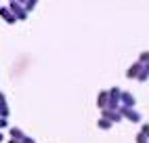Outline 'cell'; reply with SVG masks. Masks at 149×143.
Segmentation results:
<instances>
[{
	"instance_id": "1",
	"label": "cell",
	"mask_w": 149,
	"mask_h": 143,
	"mask_svg": "<svg viewBox=\"0 0 149 143\" xmlns=\"http://www.w3.org/2000/svg\"><path fill=\"white\" fill-rule=\"evenodd\" d=\"M118 111H120V114L122 116H126L128 120H130V122H139V120H141V114H139V111H134L132 107H120V109H118Z\"/></svg>"
},
{
	"instance_id": "2",
	"label": "cell",
	"mask_w": 149,
	"mask_h": 143,
	"mask_svg": "<svg viewBox=\"0 0 149 143\" xmlns=\"http://www.w3.org/2000/svg\"><path fill=\"white\" fill-rule=\"evenodd\" d=\"M8 11L15 15V19H25V17H27V11H25V8H21V6L15 2V0L11 2V8H8Z\"/></svg>"
},
{
	"instance_id": "3",
	"label": "cell",
	"mask_w": 149,
	"mask_h": 143,
	"mask_svg": "<svg viewBox=\"0 0 149 143\" xmlns=\"http://www.w3.org/2000/svg\"><path fill=\"white\" fill-rule=\"evenodd\" d=\"M103 118L111 120V122H120L122 114H120V111H116V109H107V107H103Z\"/></svg>"
},
{
	"instance_id": "4",
	"label": "cell",
	"mask_w": 149,
	"mask_h": 143,
	"mask_svg": "<svg viewBox=\"0 0 149 143\" xmlns=\"http://www.w3.org/2000/svg\"><path fill=\"white\" fill-rule=\"evenodd\" d=\"M120 103H122L124 107H132V105H134V97H132L130 93H120Z\"/></svg>"
},
{
	"instance_id": "5",
	"label": "cell",
	"mask_w": 149,
	"mask_h": 143,
	"mask_svg": "<svg viewBox=\"0 0 149 143\" xmlns=\"http://www.w3.org/2000/svg\"><path fill=\"white\" fill-rule=\"evenodd\" d=\"M141 67H143V63H141V61H136L134 65H130V67H128L126 76H128V78H136V74H139V69H141Z\"/></svg>"
},
{
	"instance_id": "6",
	"label": "cell",
	"mask_w": 149,
	"mask_h": 143,
	"mask_svg": "<svg viewBox=\"0 0 149 143\" xmlns=\"http://www.w3.org/2000/svg\"><path fill=\"white\" fill-rule=\"evenodd\" d=\"M0 15H2V19H4L6 23H15V21H17L15 15H13L11 11H8V8H0Z\"/></svg>"
},
{
	"instance_id": "7",
	"label": "cell",
	"mask_w": 149,
	"mask_h": 143,
	"mask_svg": "<svg viewBox=\"0 0 149 143\" xmlns=\"http://www.w3.org/2000/svg\"><path fill=\"white\" fill-rule=\"evenodd\" d=\"M147 76H149V63H143V67L139 69V74H136V78L141 80V82H145V80H147Z\"/></svg>"
},
{
	"instance_id": "8",
	"label": "cell",
	"mask_w": 149,
	"mask_h": 143,
	"mask_svg": "<svg viewBox=\"0 0 149 143\" xmlns=\"http://www.w3.org/2000/svg\"><path fill=\"white\" fill-rule=\"evenodd\" d=\"M97 105L99 107H107V90H101V93H99V97H97Z\"/></svg>"
},
{
	"instance_id": "9",
	"label": "cell",
	"mask_w": 149,
	"mask_h": 143,
	"mask_svg": "<svg viewBox=\"0 0 149 143\" xmlns=\"http://www.w3.org/2000/svg\"><path fill=\"white\" fill-rule=\"evenodd\" d=\"M11 137H13V139H19V141H21V139L25 137V132H23L21 128H11Z\"/></svg>"
},
{
	"instance_id": "10",
	"label": "cell",
	"mask_w": 149,
	"mask_h": 143,
	"mask_svg": "<svg viewBox=\"0 0 149 143\" xmlns=\"http://www.w3.org/2000/svg\"><path fill=\"white\" fill-rule=\"evenodd\" d=\"M109 126H111V120H107V118H101V120H99V128H103V130H107Z\"/></svg>"
},
{
	"instance_id": "11",
	"label": "cell",
	"mask_w": 149,
	"mask_h": 143,
	"mask_svg": "<svg viewBox=\"0 0 149 143\" xmlns=\"http://www.w3.org/2000/svg\"><path fill=\"white\" fill-rule=\"evenodd\" d=\"M136 143H147V135H143V132H139V135H136Z\"/></svg>"
},
{
	"instance_id": "12",
	"label": "cell",
	"mask_w": 149,
	"mask_h": 143,
	"mask_svg": "<svg viewBox=\"0 0 149 143\" xmlns=\"http://www.w3.org/2000/svg\"><path fill=\"white\" fill-rule=\"evenodd\" d=\"M139 61H141V63H147V61H149V53H143Z\"/></svg>"
},
{
	"instance_id": "13",
	"label": "cell",
	"mask_w": 149,
	"mask_h": 143,
	"mask_svg": "<svg viewBox=\"0 0 149 143\" xmlns=\"http://www.w3.org/2000/svg\"><path fill=\"white\" fill-rule=\"evenodd\" d=\"M4 126H6V118L0 116V128H4Z\"/></svg>"
},
{
	"instance_id": "14",
	"label": "cell",
	"mask_w": 149,
	"mask_h": 143,
	"mask_svg": "<svg viewBox=\"0 0 149 143\" xmlns=\"http://www.w3.org/2000/svg\"><path fill=\"white\" fill-rule=\"evenodd\" d=\"M141 132H143V135H147V132H149V124H143V128H141Z\"/></svg>"
},
{
	"instance_id": "15",
	"label": "cell",
	"mask_w": 149,
	"mask_h": 143,
	"mask_svg": "<svg viewBox=\"0 0 149 143\" xmlns=\"http://www.w3.org/2000/svg\"><path fill=\"white\" fill-rule=\"evenodd\" d=\"M8 143H23V141H19V139H11Z\"/></svg>"
},
{
	"instance_id": "16",
	"label": "cell",
	"mask_w": 149,
	"mask_h": 143,
	"mask_svg": "<svg viewBox=\"0 0 149 143\" xmlns=\"http://www.w3.org/2000/svg\"><path fill=\"white\" fill-rule=\"evenodd\" d=\"M2 139H4V137H2V132H0V141H2Z\"/></svg>"
},
{
	"instance_id": "17",
	"label": "cell",
	"mask_w": 149,
	"mask_h": 143,
	"mask_svg": "<svg viewBox=\"0 0 149 143\" xmlns=\"http://www.w3.org/2000/svg\"><path fill=\"white\" fill-rule=\"evenodd\" d=\"M11 2H13V0H11Z\"/></svg>"
}]
</instances>
